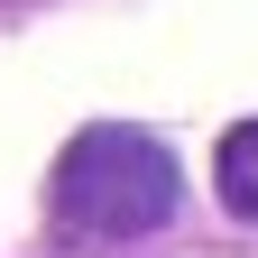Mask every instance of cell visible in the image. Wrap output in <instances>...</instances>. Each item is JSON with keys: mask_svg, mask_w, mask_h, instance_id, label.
<instances>
[{"mask_svg": "<svg viewBox=\"0 0 258 258\" xmlns=\"http://www.w3.org/2000/svg\"><path fill=\"white\" fill-rule=\"evenodd\" d=\"M175 157L148 139V129H83L74 148L55 157V184H46V221L64 249H120V240H148L175 221Z\"/></svg>", "mask_w": 258, "mask_h": 258, "instance_id": "cell-1", "label": "cell"}, {"mask_svg": "<svg viewBox=\"0 0 258 258\" xmlns=\"http://www.w3.org/2000/svg\"><path fill=\"white\" fill-rule=\"evenodd\" d=\"M212 175H221V203H231L240 221H258V120H240L231 139H221Z\"/></svg>", "mask_w": 258, "mask_h": 258, "instance_id": "cell-2", "label": "cell"}]
</instances>
